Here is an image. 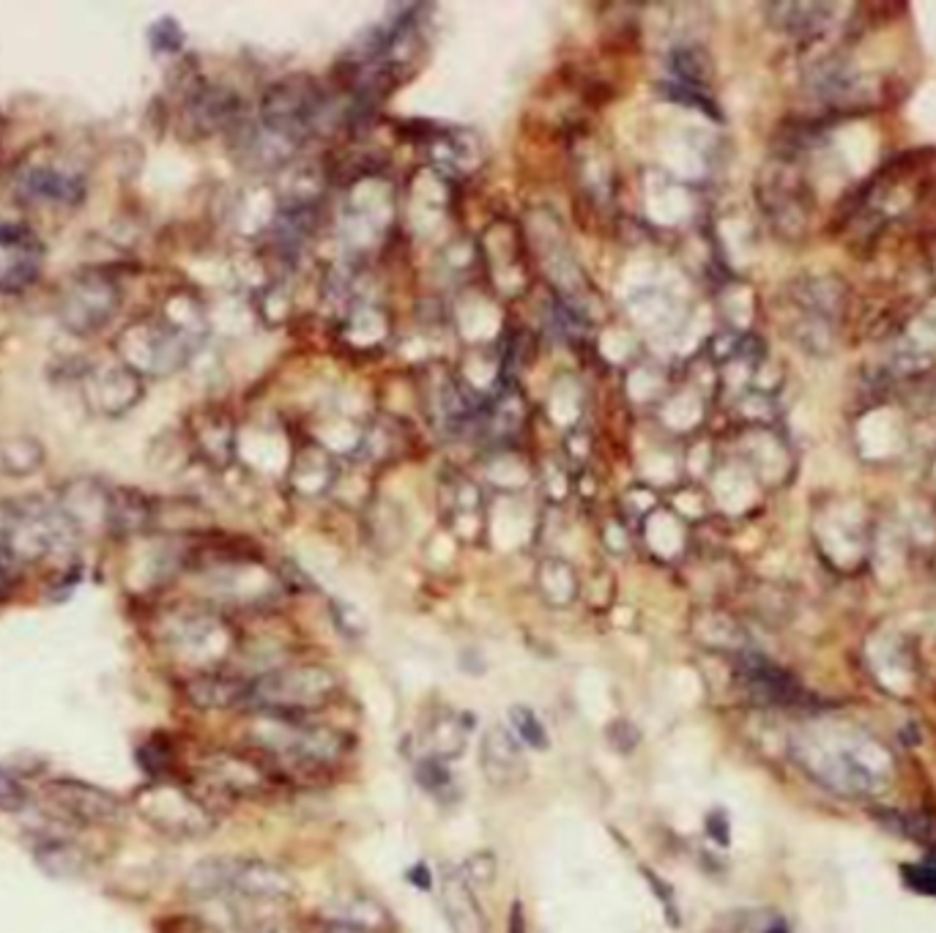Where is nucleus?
<instances>
[{"mask_svg":"<svg viewBox=\"0 0 936 933\" xmlns=\"http://www.w3.org/2000/svg\"><path fill=\"white\" fill-rule=\"evenodd\" d=\"M463 877L469 879V884H491L493 873H496V862H493V855H474L471 860L463 866Z\"/></svg>","mask_w":936,"mask_h":933,"instance_id":"obj_26","label":"nucleus"},{"mask_svg":"<svg viewBox=\"0 0 936 933\" xmlns=\"http://www.w3.org/2000/svg\"><path fill=\"white\" fill-rule=\"evenodd\" d=\"M187 892L203 901L228 898V901L241 903H280L293 898L296 884L283 868L272 862L209 857L189 871Z\"/></svg>","mask_w":936,"mask_h":933,"instance_id":"obj_2","label":"nucleus"},{"mask_svg":"<svg viewBox=\"0 0 936 933\" xmlns=\"http://www.w3.org/2000/svg\"><path fill=\"white\" fill-rule=\"evenodd\" d=\"M419 783L428 788L430 794H444L452 788V775L441 758H428V762L419 764Z\"/></svg>","mask_w":936,"mask_h":933,"instance_id":"obj_23","label":"nucleus"},{"mask_svg":"<svg viewBox=\"0 0 936 933\" xmlns=\"http://www.w3.org/2000/svg\"><path fill=\"white\" fill-rule=\"evenodd\" d=\"M706 829H709V835L717 843H728V821L723 814H712L709 819H706Z\"/></svg>","mask_w":936,"mask_h":933,"instance_id":"obj_27","label":"nucleus"},{"mask_svg":"<svg viewBox=\"0 0 936 933\" xmlns=\"http://www.w3.org/2000/svg\"><path fill=\"white\" fill-rule=\"evenodd\" d=\"M340 923L356 925V929L370 933V931L383 929V923H389V918L376 901H370V898H365V895H356L354 901L346 903V909H343Z\"/></svg>","mask_w":936,"mask_h":933,"instance_id":"obj_22","label":"nucleus"},{"mask_svg":"<svg viewBox=\"0 0 936 933\" xmlns=\"http://www.w3.org/2000/svg\"><path fill=\"white\" fill-rule=\"evenodd\" d=\"M132 808L148 827L178 840L203 838L217 824L214 810L206 805V799H200L181 783L165 780V777L137 788Z\"/></svg>","mask_w":936,"mask_h":933,"instance_id":"obj_5","label":"nucleus"},{"mask_svg":"<svg viewBox=\"0 0 936 933\" xmlns=\"http://www.w3.org/2000/svg\"><path fill=\"white\" fill-rule=\"evenodd\" d=\"M28 805V792L11 772L0 769V810L6 814H17Z\"/></svg>","mask_w":936,"mask_h":933,"instance_id":"obj_24","label":"nucleus"},{"mask_svg":"<svg viewBox=\"0 0 936 933\" xmlns=\"http://www.w3.org/2000/svg\"><path fill=\"white\" fill-rule=\"evenodd\" d=\"M482 769H485L487 780L496 783V786H509L518 777H524L526 758L513 728L493 725L487 731L485 740H482Z\"/></svg>","mask_w":936,"mask_h":933,"instance_id":"obj_11","label":"nucleus"},{"mask_svg":"<svg viewBox=\"0 0 936 933\" xmlns=\"http://www.w3.org/2000/svg\"><path fill=\"white\" fill-rule=\"evenodd\" d=\"M340 693V682L320 665H296L266 671L250 679L246 710L257 714H288L302 717L304 712L320 710Z\"/></svg>","mask_w":936,"mask_h":933,"instance_id":"obj_3","label":"nucleus"},{"mask_svg":"<svg viewBox=\"0 0 936 933\" xmlns=\"http://www.w3.org/2000/svg\"><path fill=\"white\" fill-rule=\"evenodd\" d=\"M904 879L912 890L926 892V895H936V860L921 862V866H906Z\"/></svg>","mask_w":936,"mask_h":933,"instance_id":"obj_25","label":"nucleus"},{"mask_svg":"<svg viewBox=\"0 0 936 933\" xmlns=\"http://www.w3.org/2000/svg\"><path fill=\"white\" fill-rule=\"evenodd\" d=\"M0 163H3V157H0Z\"/></svg>","mask_w":936,"mask_h":933,"instance_id":"obj_32","label":"nucleus"},{"mask_svg":"<svg viewBox=\"0 0 936 933\" xmlns=\"http://www.w3.org/2000/svg\"><path fill=\"white\" fill-rule=\"evenodd\" d=\"M509 728L518 736V742H524L532 751H548V728H545V723L532 706L515 704L513 710H509Z\"/></svg>","mask_w":936,"mask_h":933,"instance_id":"obj_20","label":"nucleus"},{"mask_svg":"<svg viewBox=\"0 0 936 933\" xmlns=\"http://www.w3.org/2000/svg\"><path fill=\"white\" fill-rule=\"evenodd\" d=\"M33 855H36L39 868L53 879H74L88 866L85 851L72 838H63V835H42Z\"/></svg>","mask_w":936,"mask_h":933,"instance_id":"obj_17","label":"nucleus"},{"mask_svg":"<svg viewBox=\"0 0 936 933\" xmlns=\"http://www.w3.org/2000/svg\"><path fill=\"white\" fill-rule=\"evenodd\" d=\"M140 378L126 365H99L83 381L85 402L91 411L102 417H120L140 400Z\"/></svg>","mask_w":936,"mask_h":933,"instance_id":"obj_9","label":"nucleus"},{"mask_svg":"<svg viewBox=\"0 0 936 933\" xmlns=\"http://www.w3.org/2000/svg\"><path fill=\"white\" fill-rule=\"evenodd\" d=\"M120 291L116 282L102 272L72 276L59 296V321L66 332L88 337L105 329L116 318Z\"/></svg>","mask_w":936,"mask_h":933,"instance_id":"obj_6","label":"nucleus"},{"mask_svg":"<svg viewBox=\"0 0 936 933\" xmlns=\"http://www.w3.org/2000/svg\"><path fill=\"white\" fill-rule=\"evenodd\" d=\"M246 693H250V679L222 671L198 673V677H192L183 684V695L198 710H235V706H246Z\"/></svg>","mask_w":936,"mask_h":933,"instance_id":"obj_12","label":"nucleus"},{"mask_svg":"<svg viewBox=\"0 0 936 933\" xmlns=\"http://www.w3.org/2000/svg\"><path fill=\"white\" fill-rule=\"evenodd\" d=\"M884 827L915 843H936V824L921 814H882Z\"/></svg>","mask_w":936,"mask_h":933,"instance_id":"obj_21","label":"nucleus"},{"mask_svg":"<svg viewBox=\"0 0 936 933\" xmlns=\"http://www.w3.org/2000/svg\"><path fill=\"white\" fill-rule=\"evenodd\" d=\"M203 780L222 794H252L263 788V772L239 753H211L203 762Z\"/></svg>","mask_w":936,"mask_h":933,"instance_id":"obj_14","label":"nucleus"},{"mask_svg":"<svg viewBox=\"0 0 936 933\" xmlns=\"http://www.w3.org/2000/svg\"><path fill=\"white\" fill-rule=\"evenodd\" d=\"M441 901L446 920L458 933H485V914L474 898V887L461 871H444L441 877Z\"/></svg>","mask_w":936,"mask_h":933,"instance_id":"obj_15","label":"nucleus"},{"mask_svg":"<svg viewBox=\"0 0 936 933\" xmlns=\"http://www.w3.org/2000/svg\"><path fill=\"white\" fill-rule=\"evenodd\" d=\"M797 753L811 775L843 797H871L890 780V762L876 742L830 736V742H806Z\"/></svg>","mask_w":936,"mask_h":933,"instance_id":"obj_1","label":"nucleus"},{"mask_svg":"<svg viewBox=\"0 0 936 933\" xmlns=\"http://www.w3.org/2000/svg\"><path fill=\"white\" fill-rule=\"evenodd\" d=\"M17 195L31 206H77L85 198V181L59 165H31L17 176Z\"/></svg>","mask_w":936,"mask_h":933,"instance_id":"obj_10","label":"nucleus"},{"mask_svg":"<svg viewBox=\"0 0 936 933\" xmlns=\"http://www.w3.org/2000/svg\"><path fill=\"white\" fill-rule=\"evenodd\" d=\"M44 463V449L33 439L0 441V471L9 476L33 474Z\"/></svg>","mask_w":936,"mask_h":933,"instance_id":"obj_18","label":"nucleus"},{"mask_svg":"<svg viewBox=\"0 0 936 933\" xmlns=\"http://www.w3.org/2000/svg\"><path fill=\"white\" fill-rule=\"evenodd\" d=\"M743 682L761 704L772 706H800L806 704L808 695L795 679L786 671L775 668L767 660H745L743 662Z\"/></svg>","mask_w":936,"mask_h":933,"instance_id":"obj_13","label":"nucleus"},{"mask_svg":"<svg viewBox=\"0 0 936 933\" xmlns=\"http://www.w3.org/2000/svg\"><path fill=\"white\" fill-rule=\"evenodd\" d=\"M324 933H367V931H361V929H356V925H348V923H340V920H335V923H332L329 929H326Z\"/></svg>","mask_w":936,"mask_h":933,"instance_id":"obj_29","label":"nucleus"},{"mask_svg":"<svg viewBox=\"0 0 936 933\" xmlns=\"http://www.w3.org/2000/svg\"><path fill=\"white\" fill-rule=\"evenodd\" d=\"M257 933H266V931H257Z\"/></svg>","mask_w":936,"mask_h":933,"instance_id":"obj_31","label":"nucleus"},{"mask_svg":"<svg viewBox=\"0 0 936 933\" xmlns=\"http://www.w3.org/2000/svg\"><path fill=\"white\" fill-rule=\"evenodd\" d=\"M507 933H526V914H524V906H520V903H515V906L509 909Z\"/></svg>","mask_w":936,"mask_h":933,"instance_id":"obj_28","label":"nucleus"},{"mask_svg":"<svg viewBox=\"0 0 936 933\" xmlns=\"http://www.w3.org/2000/svg\"><path fill=\"white\" fill-rule=\"evenodd\" d=\"M206 638H211V630L206 625H200V621L187 619V621H178L176 630L170 632V647L176 649L178 654H183V658L189 660H209L211 654H214V643L206 641Z\"/></svg>","mask_w":936,"mask_h":933,"instance_id":"obj_19","label":"nucleus"},{"mask_svg":"<svg viewBox=\"0 0 936 933\" xmlns=\"http://www.w3.org/2000/svg\"><path fill=\"white\" fill-rule=\"evenodd\" d=\"M764 933H789V931H786L783 923H775V925H769V929Z\"/></svg>","mask_w":936,"mask_h":933,"instance_id":"obj_30","label":"nucleus"},{"mask_svg":"<svg viewBox=\"0 0 936 933\" xmlns=\"http://www.w3.org/2000/svg\"><path fill=\"white\" fill-rule=\"evenodd\" d=\"M44 794L66 819L85 824V827H113L124 821V803L96 783L55 777L44 786Z\"/></svg>","mask_w":936,"mask_h":933,"instance_id":"obj_7","label":"nucleus"},{"mask_svg":"<svg viewBox=\"0 0 936 933\" xmlns=\"http://www.w3.org/2000/svg\"><path fill=\"white\" fill-rule=\"evenodd\" d=\"M44 244L31 228L0 222V293H22L39 280Z\"/></svg>","mask_w":936,"mask_h":933,"instance_id":"obj_8","label":"nucleus"},{"mask_svg":"<svg viewBox=\"0 0 936 933\" xmlns=\"http://www.w3.org/2000/svg\"><path fill=\"white\" fill-rule=\"evenodd\" d=\"M154 523V504L135 488H111L107 493V532L137 534Z\"/></svg>","mask_w":936,"mask_h":933,"instance_id":"obj_16","label":"nucleus"},{"mask_svg":"<svg viewBox=\"0 0 936 933\" xmlns=\"http://www.w3.org/2000/svg\"><path fill=\"white\" fill-rule=\"evenodd\" d=\"M252 742L263 753L296 767H326L348 751V740L329 725H309L288 714H261Z\"/></svg>","mask_w":936,"mask_h":933,"instance_id":"obj_4","label":"nucleus"}]
</instances>
